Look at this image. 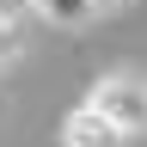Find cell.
Wrapping results in <instances>:
<instances>
[{"label": "cell", "mask_w": 147, "mask_h": 147, "mask_svg": "<svg viewBox=\"0 0 147 147\" xmlns=\"http://www.w3.org/2000/svg\"><path fill=\"white\" fill-rule=\"evenodd\" d=\"M129 6V0H92V12H98V18H110V12H123Z\"/></svg>", "instance_id": "cell-4"}, {"label": "cell", "mask_w": 147, "mask_h": 147, "mask_svg": "<svg viewBox=\"0 0 147 147\" xmlns=\"http://www.w3.org/2000/svg\"><path fill=\"white\" fill-rule=\"evenodd\" d=\"M18 6H25V12H37V18H43V6H49V0H18Z\"/></svg>", "instance_id": "cell-5"}, {"label": "cell", "mask_w": 147, "mask_h": 147, "mask_svg": "<svg viewBox=\"0 0 147 147\" xmlns=\"http://www.w3.org/2000/svg\"><path fill=\"white\" fill-rule=\"evenodd\" d=\"M80 104L98 110V117H104L110 129H123L129 141L147 135V80H141L135 67H110V74H98V80L86 86Z\"/></svg>", "instance_id": "cell-1"}, {"label": "cell", "mask_w": 147, "mask_h": 147, "mask_svg": "<svg viewBox=\"0 0 147 147\" xmlns=\"http://www.w3.org/2000/svg\"><path fill=\"white\" fill-rule=\"evenodd\" d=\"M18 43H25V6L18 0H0V67L18 55Z\"/></svg>", "instance_id": "cell-3"}, {"label": "cell", "mask_w": 147, "mask_h": 147, "mask_svg": "<svg viewBox=\"0 0 147 147\" xmlns=\"http://www.w3.org/2000/svg\"><path fill=\"white\" fill-rule=\"evenodd\" d=\"M55 141H61V147H135V141L123 135V129H110L98 110H86V104H74L67 117H61Z\"/></svg>", "instance_id": "cell-2"}]
</instances>
